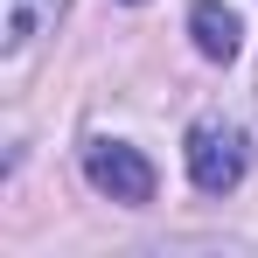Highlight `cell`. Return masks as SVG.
<instances>
[{"instance_id":"6da1fadb","label":"cell","mask_w":258,"mask_h":258,"mask_svg":"<svg viewBox=\"0 0 258 258\" xmlns=\"http://www.w3.org/2000/svg\"><path fill=\"white\" fill-rule=\"evenodd\" d=\"M188 181L203 188V196H230L237 181H244V133L223 126V119H203V126H188Z\"/></svg>"},{"instance_id":"3957f363","label":"cell","mask_w":258,"mask_h":258,"mask_svg":"<svg viewBox=\"0 0 258 258\" xmlns=\"http://www.w3.org/2000/svg\"><path fill=\"white\" fill-rule=\"evenodd\" d=\"M188 28H196V49H203L210 63H230V56L244 49V21H237L223 0H196V7H188Z\"/></svg>"},{"instance_id":"277c9868","label":"cell","mask_w":258,"mask_h":258,"mask_svg":"<svg viewBox=\"0 0 258 258\" xmlns=\"http://www.w3.org/2000/svg\"><path fill=\"white\" fill-rule=\"evenodd\" d=\"M56 14H63V0H0V42H7V56L28 49Z\"/></svg>"},{"instance_id":"7a4b0ae2","label":"cell","mask_w":258,"mask_h":258,"mask_svg":"<svg viewBox=\"0 0 258 258\" xmlns=\"http://www.w3.org/2000/svg\"><path fill=\"white\" fill-rule=\"evenodd\" d=\"M84 174L98 196H112V203H154V168H147V154L126 147V140H98L84 154Z\"/></svg>"},{"instance_id":"5b68a950","label":"cell","mask_w":258,"mask_h":258,"mask_svg":"<svg viewBox=\"0 0 258 258\" xmlns=\"http://www.w3.org/2000/svg\"><path fill=\"white\" fill-rule=\"evenodd\" d=\"M126 7H133V0H126Z\"/></svg>"}]
</instances>
